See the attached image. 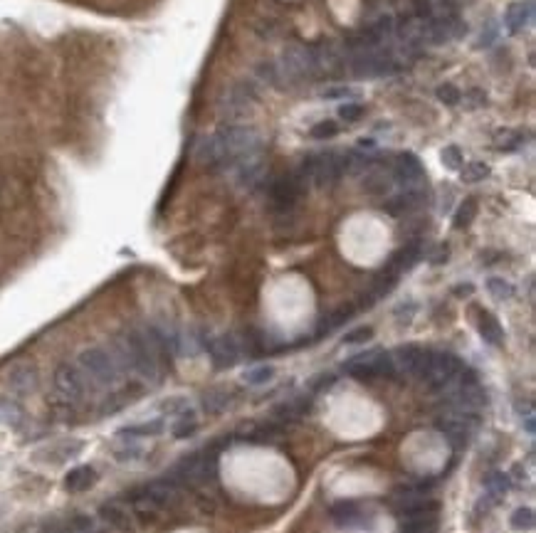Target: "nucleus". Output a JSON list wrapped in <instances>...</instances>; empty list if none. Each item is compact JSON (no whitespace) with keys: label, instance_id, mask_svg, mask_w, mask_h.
Returning <instances> with one entry per match:
<instances>
[{"label":"nucleus","instance_id":"a211bd4d","mask_svg":"<svg viewBox=\"0 0 536 533\" xmlns=\"http://www.w3.org/2000/svg\"><path fill=\"white\" fill-rule=\"evenodd\" d=\"M0 423H5L12 429H23L27 423V412L12 395H0Z\"/></svg>","mask_w":536,"mask_h":533},{"label":"nucleus","instance_id":"7ed1b4c3","mask_svg":"<svg viewBox=\"0 0 536 533\" xmlns=\"http://www.w3.org/2000/svg\"><path fill=\"white\" fill-rule=\"evenodd\" d=\"M296 176L302 178L304 183H314L319 188L324 185L339 183L346 176L344 171V156L339 151H324V154H312L302 161V166L296 171Z\"/></svg>","mask_w":536,"mask_h":533},{"label":"nucleus","instance_id":"473e14b6","mask_svg":"<svg viewBox=\"0 0 536 533\" xmlns=\"http://www.w3.org/2000/svg\"><path fill=\"white\" fill-rule=\"evenodd\" d=\"M487 292L494 296V299H500V301H506V299H512L514 296V287L506 279H502V276H492V279H487Z\"/></svg>","mask_w":536,"mask_h":533},{"label":"nucleus","instance_id":"423d86ee","mask_svg":"<svg viewBox=\"0 0 536 533\" xmlns=\"http://www.w3.org/2000/svg\"><path fill=\"white\" fill-rule=\"evenodd\" d=\"M277 72H279V82H282V84H299V82L314 80L316 67H314L312 47H304V45H292V47H287L282 52Z\"/></svg>","mask_w":536,"mask_h":533},{"label":"nucleus","instance_id":"b1692460","mask_svg":"<svg viewBox=\"0 0 536 533\" xmlns=\"http://www.w3.org/2000/svg\"><path fill=\"white\" fill-rule=\"evenodd\" d=\"M438 531V519L435 514L415 516V519H403V526L398 533H435Z\"/></svg>","mask_w":536,"mask_h":533},{"label":"nucleus","instance_id":"c756f323","mask_svg":"<svg viewBox=\"0 0 536 533\" xmlns=\"http://www.w3.org/2000/svg\"><path fill=\"white\" fill-rule=\"evenodd\" d=\"M196 429H198V423H196V417H193L191 407H188V410L178 415V423L173 427V437H176V440H185V437H191Z\"/></svg>","mask_w":536,"mask_h":533},{"label":"nucleus","instance_id":"39448f33","mask_svg":"<svg viewBox=\"0 0 536 533\" xmlns=\"http://www.w3.org/2000/svg\"><path fill=\"white\" fill-rule=\"evenodd\" d=\"M80 370L86 378L97 383V386H114L121 378V368L117 366L114 355L109 353L102 346H92V348H84L80 353Z\"/></svg>","mask_w":536,"mask_h":533},{"label":"nucleus","instance_id":"c9c22d12","mask_svg":"<svg viewBox=\"0 0 536 533\" xmlns=\"http://www.w3.org/2000/svg\"><path fill=\"white\" fill-rule=\"evenodd\" d=\"M163 429V420H154V423L146 425H134V427H124L119 435H139V437H148V435H159Z\"/></svg>","mask_w":536,"mask_h":533},{"label":"nucleus","instance_id":"c85d7f7f","mask_svg":"<svg viewBox=\"0 0 536 533\" xmlns=\"http://www.w3.org/2000/svg\"><path fill=\"white\" fill-rule=\"evenodd\" d=\"M277 435H282V427H277V425H259V427L250 429L242 440L247 442H255V445H265V442L275 440Z\"/></svg>","mask_w":536,"mask_h":533},{"label":"nucleus","instance_id":"79ce46f5","mask_svg":"<svg viewBox=\"0 0 536 533\" xmlns=\"http://www.w3.org/2000/svg\"><path fill=\"white\" fill-rule=\"evenodd\" d=\"M339 114H341V119H344V121L353 123V121H358V119L364 117L366 109H364L361 104H353V102H351V104H344V106H341Z\"/></svg>","mask_w":536,"mask_h":533},{"label":"nucleus","instance_id":"393cba45","mask_svg":"<svg viewBox=\"0 0 536 533\" xmlns=\"http://www.w3.org/2000/svg\"><path fill=\"white\" fill-rule=\"evenodd\" d=\"M309 405H312L309 398L292 400V403H284V405H279V407H275V417H277V420H299V417L309 410Z\"/></svg>","mask_w":536,"mask_h":533},{"label":"nucleus","instance_id":"6e6552de","mask_svg":"<svg viewBox=\"0 0 536 533\" xmlns=\"http://www.w3.org/2000/svg\"><path fill=\"white\" fill-rule=\"evenodd\" d=\"M52 386H55V398L67 405H74V407L80 403H84L86 395H89L86 375L77 366H72V363H60L55 368Z\"/></svg>","mask_w":536,"mask_h":533},{"label":"nucleus","instance_id":"cd10ccee","mask_svg":"<svg viewBox=\"0 0 536 533\" xmlns=\"http://www.w3.org/2000/svg\"><path fill=\"white\" fill-rule=\"evenodd\" d=\"M353 316V307H341V309H336L334 313H329L327 319L321 321V326H319V336L321 333H329L331 329H339L341 324H346V321L351 319Z\"/></svg>","mask_w":536,"mask_h":533},{"label":"nucleus","instance_id":"c03bdc74","mask_svg":"<svg viewBox=\"0 0 536 533\" xmlns=\"http://www.w3.org/2000/svg\"><path fill=\"white\" fill-rule=\"evenodd\" d=\"M353 94H356V89H351V86H329V89H324V97L327 99L353 97Z\"/></svg>","mask_w":536,"mask_h":533},{"label":"nucleus","instance_id":"412c9836","mask_svg":"<svg viewBox=\"0 0 536 533\" xmlns=\"http://www.w3.org/2000/svg\"><path fill=\"white\" fill-rule=\"evenodd\" d=\"M94 482H97V472H94L92 466H77V469H72L65 477V486H67V491H74V494L92 489Z\"/></svg>","mask_w":536,"mask_h":533},{"label":"nucleus","instance_id":"72a5a7b5","mask_svg":"<svg viewBox=\"0 0 536 533\" xmlns=\"http://www.w3.org/2000/svg\"><path fill=\"white\" fill-rule=\"evenodd\" d=\"M460 176H463L465 183H480V180H485V178L489 176V166L487 163H480V161H475V163H467V166L460 168Z\"/></svg>","mask_w":536,"mask_h":533},{"label":"nucleus","instance_id":"de8ad7c7","mask_svg":"<svg viewBox=\"0 0 536 533\" xmlns=\"http://www.w3.org/2000/svg\"><path fill=\"white\" fill-rule=\"evenodd\" d=\"M334 380H336V378H334V375H319V378H316V380H312V390H314V392L324 390V388L331 386Z\"/></svg>","mask_w":536,"mask_h":533},{"label":"nucleus","instance_id":"37998d69","mask_svg":"<svg viewBox=\"0 0 536 533\" xmlns=\"http://www.w3.org/2000/svg\"><path fill=\"white\" fill-rule=\"evenodd\" d=\"M371 336H373V329L371 326H361V329H353L351 333H346L344 344H364Z\"/></svg>","mask_w":536,"mask_h":533},{"label":"nucleus","instance_id":"6ab92c4d","mask_svg":"<svg viewBox=\"0 0 536 533\" xmlns=\"http://www.w3.org/2000/svg\"><path fill=\"white\" fill-rule=\"evenodd\" d=\"M423 358H426V351L420 348V346H401V348L395 351L393 363H398V366H401V370H406V373L418 375Z\"/></svg>","mask_w":536,"mask_h":533},{"label":"nucleus","instance_id":"4c0bfd02","mask_svg":"<svg viewBox=\"0 0 536 533\" xmlns=\"http://www.w3.org/2000/svg\"><path fill=\"white\" fill-rule=\"evenodd\" d=\"M272 378H275V368L272 366H259V368H255V370H247V375H245V380L250 386H265V383H270Z\"/></svg>","mask_w":536,"mask_h":533},{"label":"nucleus","instance_id":"9d476101","mask_svg":"<svg viewBox=\"0 0 536 533\" xmlns=\"http://www.w3.org/2000/svg\"><path fill=\"white\" fill-rule=\"evenodd\" d=\"M218 474V452L215 449H205V454L196 452L188 454L173 472V482H183V484H205L208 479Z\"/></svg>","mask_w":536,"mask_h":533},{"label":"nucleus","instance_id":"2f4dec72","mask_svg":"<svg viewBox=\"0 0 536 533\" xmlns=\"http://www.w3.org/2000/svg\"><path fill=\"white\" fill-rule=\"evenodd\" d=\"M230 405V395L228 392H220V390H210V392H205L203 395V410L205 412H220V410H225Z\"/></svg>","mask_w":536,"mask_h":533},{"label":"nucleus","instance_id":"7c9ffc66","mask_svg":"<svg viewBox=\"0 0 536 533\" xmlns=\"http://www.w3.org/2000/svg\"><path fill=\"white\" fill-rule=\"evenodd\" d=\"M485 486L492 497H504L506 491H509V474L504 472H492L485 477Z\"/></svg>","mask_w":536,"mask_h":533},{"label":"nucleus","instance_id":"58836bf2","mask_svg":"<svg viewBox=\"0 0 536 533\" xmlns=\"http://www.w3.org/2000/svg\"><path fill=\"white\" fill-rule=\"evenodd\" d=\"M438 99L443 102V104L455 106V104H460V102H463V92H460L455 84H440L438 86Z\"/></svg>","mask_w":536,"mask_h":533},{"label":"nucleus","instance_id":"aec40b11","mask_svg":"<svg viewBox=\"0 0 536 533\" xmlns=\"http://www.w3.org/2000/svg\"><path fill=\"white\" fill-rule=\"evenodd\" d=\"M531 12H534V10H531V0H526V3H512V5L506 8V12H504L506 30H509V32H519L526 23H529Z\"/></svg>","mask_w":536,"mask_h":533},{"label":"nucleus","instance_id":"a878e982","mask_svg":"<svg viewBox=\"0 0 536 533\" xmlns=\"http://www.w3.org/2000/svg\"><path fill=\"white\" fill-rule=\"evenodd\" d=\"M393 185V176L391 173H383V171H376V173H369L364 180V188L373 196H386Z\"/></svg>","mask_w":536,"mask_h":533},{"label":"nucleus","instance_id":"a18cd8bd","mask_svg":"<svg viewBox=\"0 0 536 533\" xmlns=\"http://www.w3.org/2000/svg\"><path fill=\"white\" fill-rule=\"evenodd\" d=\"M102 516H104L106 521L117 523V526H124V511H119L117 506H111V504L102 509Z\"/></svg>","mask_w":536,"mask_h":533},{"label":"nucleus","instance_id":"a19ab883","mask_svg":"<svg viewBox=\"0 0 536 533\" xmlns=\"http://www.w3.org/2000/svg\"><path fill=\"white\" fill-rule=\"evenodd\" d=\"M188 410V400L185 398H171L166 403H161V412H168V415H176L178 417L180 412Z\"/></svg>","mask_w":536,"mask_h":533},{"label":"nucleus","instance_id":"ea45409f","mask_svg":"<svg viewBox=\"0 0 536 533\" xmlns=\"http://www.w3.org/2000/svg\"><path fill=\"white\" fill-rule=\"evenodd\" d=\"M463 161H465V156L457 146H447L443 151V163L447 168H452V171H460V168H463Z\"/></svg>","mask_w":536,"mask_h":533},{"label":"nucleus","instance_id":"f257e3e1","mask_svg":"<svg viewBox=\"0 0 536 533\" xmlns=\"http://www.w3.org/2000/svg\"><path fill=\"white\" fill-rule=\"evenodd\" d=\"M109 353L114 355V361L121 370H134L151 383L161 378V361L154 346L148 344L143 329H131V331L117 336L111 341Z\"/></svg>","mask_w":536,"mask_h":533},{"label":"nucleus","instance_id":"20e7f679","mask_svg":"<svg viewBox=\"0 0 536 533\" xmlns=\"http://www.w3.org/2000/svg\"><path fill=\"white\" fill-rule=\"evenodd\" d=\"M259 102V86L255 80H240L235 82L230 89H225L218 102V111H220L222 119L235 121V119L247 117L253 106Z\"/></svg>","mask_w":536,"mask_h":533},{"label":"nucleus","instance_id":"9b49d317","mask_svg":"<svg viewBox=\"0 0 536 533\" xmlns=\"http://www.w3.org/2000/svg\"><path fill=\"white\" fill-rule=\"evenodd\" d=\"M304 180L296 173H290V176L277 178L275 183L270 185V200L272 205L279 210V213H290L294 208V202L299 200V196L304 193Z\"/></svg>","mask_w":536,"mask_h":533},{"label":"nucleus","instance_id":"ddd939ff","mask_svg":"<svg viewBox=\"0 0 536 533\" xmlns=\"http://www.w3.org/2000/svg\"><path fill=\"white\" fill-rule=\"evenodd\" d=\"M329 516H331V521L336 523V526L349 528V531H351V528H366L371 523V514L358 501L334 504Z\"/></svg>","mask_w":536,"mask_h":533},{"label":"nucleus","instance_id":"dca6fc26","mask_svg":"<svg viewBox=\"0 0 536 533\" xmlns=\"http://www.w3.org/2000/svg\"><path fill=\"white\" fill-rule=\"evenodd\" d=\"M467 417L472 415H465V412H457V415H447V417H440L438 423V429L447 437L452 447H465L469 440V425H467Z\"/></svg>","mask_w":536,"mask_h":533},{"label":"nucleus","instance_id":"49530a36","mask_svg":"<svg viewBox=\"0 0 536 533\" xmlns=\"http://www.w3.org/2000/svg\"><path fill=\"white\" fill-rule=\"evenodd\" d=\"M114 454H117L119 462H129V460H136V457H141L143 452L139 447H126V449H117Z\"/></svg>","mask_w":536,"mask_h":533},{"label":"nucleus","instance_id":"f3484780","mask_svg":"<svg viewBox=\"0 0 536 533\" xmlns=\"http://www.w3.org/2000/svg\"><path fill=\"white\" fill-rule=\"evenodd\" d=\"M196 161L200 166H208V168H222V154H220V146H218V139L215 134L210 136H200L196 143Z\"/></svg>","mask_w":536,"mask_h":533},{"label":"nucleus","instance_id":"09e8293b","mask_svg":"<svg viewBox=\"0 0 536 533\" xmlns=\"http://www.w3.org/2000/svg\"><path fill=\"white\" fill-rule=\"evenodd\" d=\"M472 292H475V289H472V284H460V287L455 289L457 296H469Z\"/></svg>","mask_w":536,"mask_h":533},{"label":"nucleus","instance_id":"f704fd0d","mask_svg":"<svg viewBox=\"0 0 536 533\" xmlns=\"http://www.w3.org/2000/svg\"><path fill=\"white\" fill-rule=\"evenodd\" d=\"M336 134H339V123L331 121V119H324V121L314 123V126L309 129V136H312V139H334Z\"/></svg>","mask_w":536,"mask_h":533},{"label":"nucleus","instance_id":"0eeeda50","mask_svg":"<svg viewBox=\"0 0 536 533\" xmlns=\"http://www.w3.org/2000/svg\"><path fill=\"white\" fill-rule=\"evenodd\" d=\"M463 370V361L452 353H438V351H426V358L420 363L418 378H423L428 386L445 388L452 386V380Z\"/></svg>","mask_w":536,"mask_h":533},{"label":"nucleus","instance_id":"4be33fe9","mask_svg":"<svg viewBox=\"0 0 536 533\" xmlns=\"http://www.w3.org/2000/svg\"><path fill=\"white\" fill-rule=\"evenodd\" d=\"M480 333L489 346H502V341H504V331H502L500 321L494 319L489 311L480 313Z\"/></svg>","mask_w":536,"mask_h":533},{"label":"nucleus","instance_id":"bb28decb","mask_svg":"<svg viewBox=\"0 0 536 533\" xmlns=\"http://www.w3.org/2000/svg\"><path fill=\"white\" fill-rule=\"evenodd\" d=\"M475 215H477V200L475 198H467V200H465L455 213V220H452L455 230H465L469 222L475 220Z\"/></svg>","mask_w":536,"mask_h":533},{"label":"nucleus","instance_id":"5701e85b","mask_svg":"<svg viewBox=\"0 0 536 533\" xmlns=\"http://www.w3.org/2000/svg\"><path fill=\"white\" fill-rule=\"evenodd\" d=\"M529 136L524 131H514V129H502L494 134V146L502 148V151H519L524 146Z\"/></svg>","mask_w":536,"mask_h":533},{"label":"nucleus","instance_id":"1a4fd4ad","mask_svg":"<svg viewBox=\"0 0 536 533\" xmlns=\"http://www.w3.org/2000/svg\"><path fill=\"white\" fill-rule=\"evenodd\" d=\"M346 373L356 380H373V378H393L395 375V363L393 355L386 351H371V353L353 355L351 361L346 363Z\"/></svg>","mask_w":536,"mask_h":533},{"label":"nucleus","instance_id":"f03ea898","mask_svg":"<svg viewBox=\"0 0 536 533\" xmlns=\"http://www.w3.org/2000/svg\"><path fill=\"white\" fill-rule=\"evenodd\" d=\"M218 146L222 154V168H230L235 161H240L242 156H250L255 151H262V139L255 129H247L240 123H228L215 131Z\"/></svg>","mask_w":536,"mask_h":533},{"label":"nucleus","instance_id":"4468645a","mask_svg":"<svg viewBox=\"0 0 536 533\" xmlns=\"http://www.w3.org/2000/svg\"><path fill=\"white\" fill-rule=\"evenodd\" d=\"M37 386H40V375H37V368L32 363H18L15 368H10L8 388L15 395H30V392L37 390Z\"/></svg>","mask_w":536,"mask_h":533},{"label":"nucleus","instance_id":"2eb2a0df","mask_svg":"<svg viewBox=\"0 0 536 533\" xmlns=\"http://www.w3.org/2000/svg\"><path fill=\"white\" fill-rule=\"evenodd\" d=\"M205 348H208L210 358H213V366L215 368H230V366L237 363V358H240V348H237V344H235L233 336L208 338Z\"/></svg>","mask_w":536,"mask_h":533},{"label":"nucleus","instance_id":"f8f14e48","mask_svg":"<svg viewBox=\"0 0 536 533\" xmlns=\"http://www.w3.org/2000/svg\"><path fill=\"white\" fill-rule=\"evenodd\" d=\"M391 176L395 183H401L403 188H423V163L418 161V156L413 154H398L391 163Z\"/></svg>","mask_w":536,"mask_h":533},{"label":"nucleus","instance_id":"e433bc0d","mask_svg":"<svg viewBox=\"0 0 536 533\" xmlns=\"http://www.w3.org/2000/svg\"><path fill=\"white\" fill-rule=\"evenodd\" d=\"M512 528H517V531H529V528H534V511H531L529 506H522V509L514 511Z\"/></svg>","mask_w":536,"mask_h":533}]
</instances>
